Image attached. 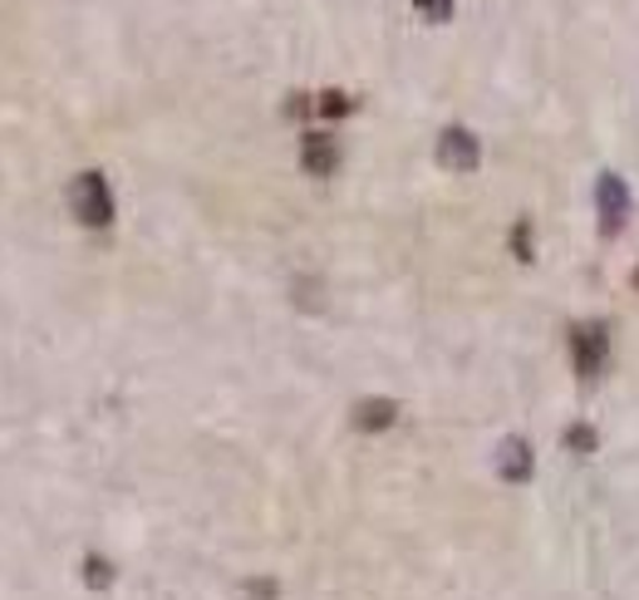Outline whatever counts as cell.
Here are the masks:
<instances>
[{"label":"cell","instance_id":"obj_4","mask_svg":"<svg viewBox=\"0 0 639 600\" xmlns=\"http://www.w3.org/2000/svg\"><path fill=\"white\" fill-rule=\"evenodd\" d=\"M438 163L448 167V173H477V163H483V143H477V133L467 129H443L438 133Z\"/></svg>","mask_w":639,"mask_h":600},{"label":"cell","instance_id":"obj_2","mask_svg":"<svg viewBox=\"0 0 639 600\" xmlns=\"http://www.w3.org/2000/svg\"><path fill=\"white\" fill-rule=\"evenodd\" d=\"M570 359H576V369H580L586 379L600 375L605 359H610V330H605L600 321L576 325V330H570Z\"/></svg>","mask_w":639,"mask_h":600},{"label":"cell","instance_id":"obj_5","mask_svg":"<svg viewBox=\"0 0 639 600\" xmlns=\"http://www.w3.org/2000/svg\"><path fill=\"white\" fill-rule=\"evenodd\" d=\"M301 167L311 177H329L339 167V143L329 139V133H320V129H311L301 139Z\"/></svg>","mask_w":639,"mask_h":600},{"label":"cell","instance_id":"obj_1","mask_svg":"<svg viewBox=\"0 0 639 600\" xmlns=\"http://www.w3.org/2000/svg\"><path fill=\"white\" fill-rule=\"evenodd\" d=\"M70 212L79 226H109L113 222V192L104 173H79L70 187Z\"/></svg>","mask_w":639,"mask_h":600},{"label":"cell","instance_id":"obj_6","mask_svg":"<svg viewBox=\"0 0 639 600\" xmlns=\"http://www.w3.org/2000/svg\"><path fill=\"white\" fill-rule=\"evenodd\" d=\"M497 472L507 482H527L531 478V444H527V438H507V444L497 448Z\"/></svg>","mask_w":639,"mask_h":600},{"label":"cell","instance_id":"obj_11","mask_svg":"<svg viewBox=\"0 0 639 600\" xmlns=\"http://www.w3.org/2000/svg\"><path fill=\"white\" fill-rule=\"evenodd\" d=\"M418 16L433 20V26H443V20H453V0H414Z\"/></svg>","mask_w":639,"mask_h":600},{"label":"cell","instance_id":"obj_12","mask_svg":"<svg viewBox=\"0 0 639 600\" xmlns=\"http://www.w3.org/2000/svg\"><path fill=\"white\" fill-rule=\"evenodd\" d=\"M511 246H517V256H521V262H527V256H531V226H527V222H517V232H511Z\"/></svg>","mask_w":639,"mask_h":600},{"label":"cell","instance_id":"obj_9","mask_svg":"<svg viewBox=\"0 0 639 600\" xmlns=\"http://www.w3.org/2000/svg\"><path fill=\"white\" fill-rule=\"evenodd\" d=\"M566 448H570V452H596V448H600V434H596L590 424H570V428H566Z\"/></svg>","mask_w":639,"mask_h":600},{"label":"cell","instance_id":"obj_7","mask_svg":"<svg viewBox=\"0 0 639 600\" xmlns=\"http://www.w3.org/2000/svg\"><path fill=\"white\" fill-rule=\"evenodd\" d=\"M398 424V404L394 399H364L355 409V428L359 434H384V428Z\"/></svg>","mask_w":639,"mask_h":600},{"label":"cell","instance_id":"obj_13","mask_svg":"<svg viewBox=\"0 0 639 600\" xmlns=\"http://www.w3.org/2000/svg\"><path fill=\"white\" fill-rule=\"evenodd\" d=\"M635 291H639V271H635Z\"/></svg>","mask_w":639,"mask_h":600},{"label":"cell","instance_id":"obj_8","mask_svg":"<svg viewBox=\"0 0 639 600\" xmlns=\"http://www.w3.org/2000/svg\"><path fill=\"white\" fill-rule=\"evenodd\" d=\"M315 109L325 113V119H345V113H355V99L339 94V89H325V94L315 99Z\"/></svg>","mask_w":639,"mask_h":600},{"label":"cell","instance_id":"obj_3","mask_svg":"<svg viewBox=\"0 0 639 600\" xmlns=\"http://www.w3.org/2000/svg\"><path fill=\"white\" fill-rule=\"evenodd\" d=\"M596 212H600V232L605 236H620L625 222H630V187H625V177L605 173L596 183Z\"/></svg>","mask_w":639,"mask_h":600},{"label":"cell","instance_id":"obj_10","mask_svg":"<svg viewBox=\"0 0 639 600\" xmlns=\"http://www.w3.org/2000/svg\"><path fill=\"white\" fill-rule=\"evenodd\" d=\"M84 581L94 586V591H104V586H113V566L104 557H89L84 561Z\"/></svg>","mask_w":639,"mask_h":600}]
</instances>
